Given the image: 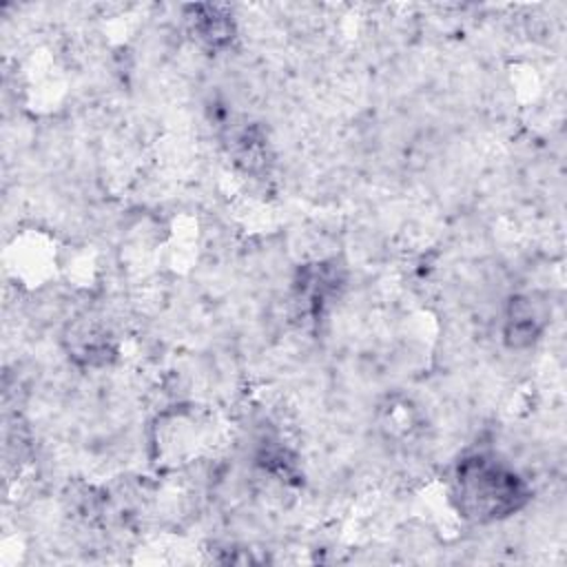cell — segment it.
<instances>
[{
	"label": "cell",
	"mask_w": 567,
	"mask_h": 567,
	"mask_svg": "<svg viewBox=\"0 0 567 567\" xmlns=\"http://www.w3.org/2000/svg\"><path fill=\"white\" fill-rule=\"evenodd\" d=\"M532 498L529 483L505 461L487 452L463 456L452 474V501L472 523H498Z\"/></svg>",
	"instance_id": "1"
},
{
	"label": "cell",
	"mask_w": 567,
	"mask_h": 567,
	"mask_svg": "<svg viewBox=\"0 0 567 567\" xmlns=\"http://www.w3.org/2000/svg\"><path fill=\"white\" fill-rule=\"evenodd\" d=\"M184 22L193 40L208 53H221L230 49L237 38V22L233 11L219 4L186 7Z\"/></svg>",
	"instance_id": "2"
},
{
	"label": "cell",
	"mask_w": 567,
	"mask_h": 567,
	"mask_svg": "<svg viewBox=\"0 0 567 567\" xmlns=\"http://www.w3.org/2000/svg\"><path fill=\"white\" fill-rule=\"evenodd\" d=\"M545 312L540 303L532 295H514L507 301L505 317H503V339L509 348H527L532 346L543 328H545Z\"/></svg>",
	"instance_id": "3"
}]
</instances>
